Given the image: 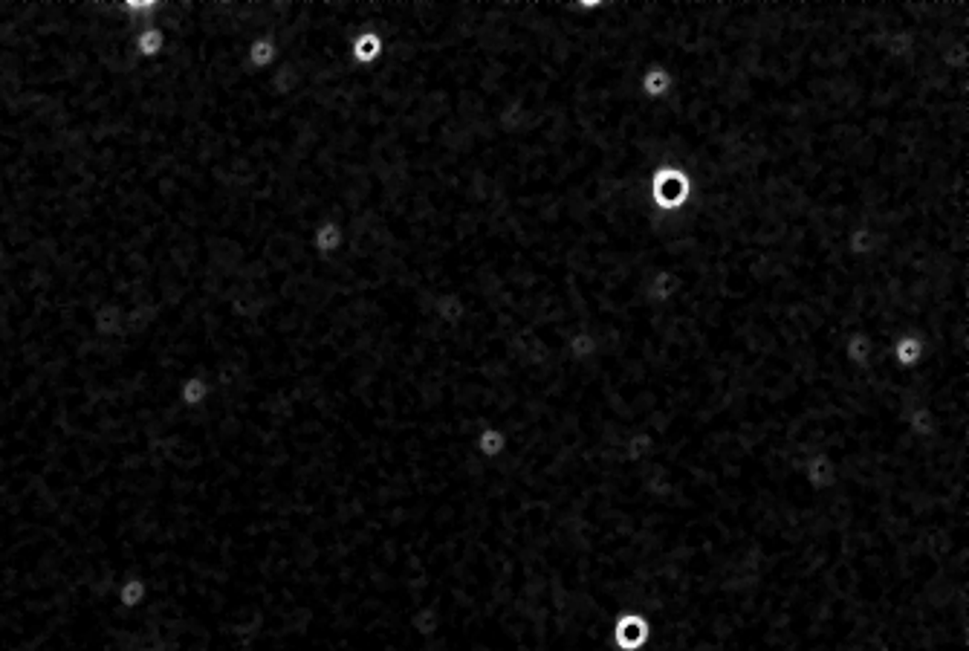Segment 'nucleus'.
<instances>
[{
  "label": "nucleus",
  "mask_w": 969,
  "mask_h": 651,
  "mask_svg": "<svg viewBox=\"0 0 969 651\" xmlns=\"http://www.w3.org/2000/svg\"><path fill=\"white\" fill-rule=\"evenodd\" d=\"M651 640V620L643 611H625L611 625L613 651H643Z\"/></svg>",
  "instance_id": "f257e3e1"
},
{
  "label": "nucleus",
  "mask_w": 969,
  "mask_h": 651,
  "mask_svg": "<svg viewBox=\"0 0 969 651\" xmlns=\"http://www.w3.org/2000/svg\"><path fill=\"white\" fill-rule=\"evenodd\" d=\"M839 478V461L831 452H814L802 464V481L814 489V492H825L831 489Z\"/></svg>",
  "instance_id": "f03ea898"
},
{
  "label": "nucleus",
  "mask_w": 969,
  "mask_h": 651,
  "mask_svg": "<svg viewBox=\"0 0 969 651\" xmlns=\"http://www.w3.org/2000/svg\"><path fill=\"white\" fill-rule=\"evenodd\" d=\"M949 333V330H946ZM929 342L926 336H921V333H903L900 339L891 342V359L897 368H903V371H911V368L923 365L926 354H929Z\"/></svg>",
  "instance_id": "7ed1b4c3"
},
{
  "label": "nucleus",
  "mask_w": 969,
  "mask_h": 651,
  "mask_svg": "<svg viewBox=\"0 0 969 651\" xmlns=\"http://www.w3.org/2000/svg\"><path fill=\"white\" fill-rule=\"evenodd\" d=\"M474 449H478V454L484 457V461H501V457L506 454L509 449V437L501 426L489 423L484 426L478 434H474Z\"/></svg>",
  "instance_id": "20e7f679"
}]
</instances>
